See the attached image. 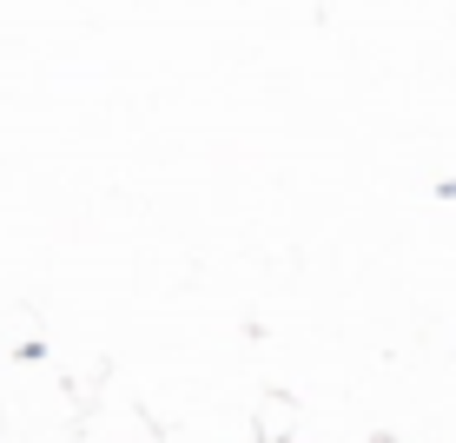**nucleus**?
<instances>
[]
</instances>
